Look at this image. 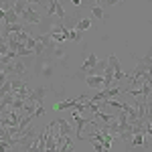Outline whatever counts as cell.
<instances>
[{"instance_id": "cell-12", "label": "cell", "mask_w": 152, "mask_h": 152, "mask_svg": "<svg viewBox=\"0 0 152 152\" xmlns=\"http://www.w3.org/2000/svg\"><path fill=\"white\" fill-rule=\"evenodd\" d=\"M91 26H94V20L85 16V18H81V23L77 24V28H75V31H79V33H83V31H89Z\"/></svg>"}, {"instance_id": "cell-14", "label": "cell", "mask_w": 152, "mask_h": 152, "mask_svg": "<svg viewBox=\"0 0 152 152\" xmlns=\"http://www.w3.org/2000/svg\"><path fill=\"white\" fill-rule=\"evenodd\" d=\"M0 8H2V12H8L14 8V2H10V0H2L0 2Z\"/></svg>"}, {"instance_id": "cell-15", "label": "cell", "mask_w": 152, "mask_h": 152, "mask_svg": "<svg viewBox=\"0 0 152 152\" xmlns=\"http://www.w3.org/2000/svg\"><path fill=\"white\" fill-rule=\"evenodd\" d=\"M69 41H73V43H81V33H79V31H71V39Z\"/></svg>"}, {"instance_id": "cell-11", "label": "cell", "mask_w": 152, "mask_h": 152, "mask_svg": "<svg viewBox=\"0 0 152 152\" xmlns=\"http://www.w3.org/2000/svg\"><path fill=\"white\" fill-rule=\"evenodd\" d=\"M55 14H57V20H59V23H63V20L67 18V12L63 10V4H61L59 0H55Z\"/></svg>"}, {"instance_id": "cell-8", "label": "cell", "mask_w": 152, "mask_h": 152, "mask_svg": "<svg viewBox=\"0 0 152 152\" xmlns=\"http://www.w3.org/2000/svg\"><path fill=\"white\" fill-rule=\"evenodd\" d=\"M14 99H16V95H14V94H6V95H2V99H0V110H6V107H12V104H14Z\"/></svg>"}, {"instance_id": "cell-7", "label": "cell", "mask_w": 152, "mask_h": 152, "mask_svg": "<svg viewBox=\"0 0 152 152\" xmlns=\"http://www.w3.org/2000/svg\"><path fill=\"white\" fill-rule=\"evenodd\" d=\"M85 83H87L89 87H94V89H99V87H104V77H99V75H95V77H85Z\"/></svg>"}, {"instance_id": "cell-9", "label": "cell", "mask_w": 152, "mask_h": 152, "mask_svg": "<svg viewBox=\"0 0 152 152\" xmlns=\"http://www.w3.org/2000/svg\"><path fill=\"white\" fill-rule=\"evenodd\" d=\"M28 6H31V2H28V0H16V2H14V8H12V10L16 12L18 16H23V12L26 10Z\"/></svg>"}, {"instance_id": "cell-1", "label": "cell", "mask_w": 152, "mask_h": 152, "mask_svg": "<svg viewBox=\"0 0 152 152\" xmlns=\"http://www.w3.org/2000/svg\"><path fill=\"white\" fill-rule=\"evenodd\" d=\"M55 61L47 55H41L37 57V63H35V69H33V77H45V79H53L55 77Z\"/></svg>"}, {"instance_id": "cell-5", "label": "cell", "mask_w": 152, "mask_h": 152, "mask_svg": "<svg viewBox=\"0 0 152 152\" xmlns=\"http://www.w3.org/2000/svg\"><path fill=\"white\" fill-rule=\"evenodd\" d=\"M89 12H91V16L95 18V23L104 24L105 20H107V16H105V12H104V6H102L99 2H94V4L89 6Z\"/></svg>"}, {"instance_id": "cell-16", "label": "cell", "mask_w": 152, "mask_h": 152, "mask_svg": "<svg viewBox=\"0 0 152 152\" xmlns=\"http://www.w3.org/2000/svg\"><path fill=\"white\" fill-rule=\"evenodd\" d=\"M150 24H152V23H150ZM148 55H152V47H150V51H148Z\"/></svg>"}, {"instance_id": "cell-2", "label": "cell", "mask_w": 152, "mask_h": 152, "mask_svg": "<svg viewBox=\"0 0 152 152\" xmlns=\"http://www.w3.org/2000/svg\"><path fill=\"white\" fill-rule=\"evenodd\" d=\"M20 18H23L24 24L31 26V24H41V23H43V18H45V14H41V12L37 10V4H35V2H31V6L23 12Z\"/></svg>"}, {"instance_id": "cell-6", "label": "cell", "mask_w": 152, "mask_h": 152, "mask_svg": "<svg viewBox=\"0 0 152 152\" xmlns=\"http://www.w3.org/2000/svg\"><path fill=\"white\" fill-rule=\"evenodd\" d=\"M16 23H18V14L14 10L2 12V24H16Z\"/></svg>"}, {"instance_id": "cell-4", "label": "cell", "mask_w": 152, "mask_h": 152, "mask_svg": "<svg viewBox=\"0 0 152 152\" xmlns=\"http://www.w3.org/2000/svg\"><path fill=\"white\" fill-rule=\"evenodd\" d=\"M71 120H75V136H77L79 140H83V128L87 126V120L79 116V112H77V110L71 114Z\"/></svg>"}, {"instance_id": "cell-10", "label": "cell", "mask_w": 152, "mask_h": 152, "mask_svg": "<svg viewBox=\"0 0 152 152\" xmlns=\"http://www.w3.org/2000/svg\"><path fill=\"white\" fill-rule=\"evenodd\" d=\"M94 118L95 120H102V124H112L118 118V114L116 116H110V114H104V112H97V114H94Z\"/></svg>"}, {"instance_id": "cell-13", "label": "cell", "mask_w": 152, "mask_h": 152, "mask_svg": "<svg viewBox=\"0 0 152 152\" xmlns=\"http://www.w3.org/2000/svg\"><path fill=\"white\" fill-rule=\"evenodd\" d=\"M107 63H110V65H112V67H114V71H122V65H120V61H118V57L116 55H110V59H107Z\"/></svg>"}, {"instance_id": "cell-3", "label": "cell", "mask_w": 152, "mask_h": 152, "mask_svg": "<svg viewBox=\"0 0 152 152\" xmlns=\"http://www.w3.org/2000/svg\"><path fill=\"white\" fill-rule=\"evenodd\" d=\"M69 53H67V49L63 47V45H57L55 47V51H53V55H51V59L55 61V65L57 67H63V69H69Z\"/></svg>"}]
</instances>
